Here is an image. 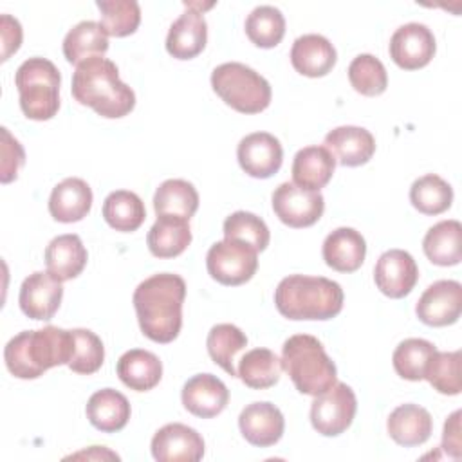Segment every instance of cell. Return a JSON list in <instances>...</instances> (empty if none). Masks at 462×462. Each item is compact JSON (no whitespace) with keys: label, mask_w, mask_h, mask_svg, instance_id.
Wrapping results in <instances>:
<instances>
[{"label":"cell","mask_w":462,"mask_h":462,"mask_svg":"<svg viewBox=\"0 0 462 462\" xmlns=\"http://www.w3.org/2000/svg\"><path fill=\"white\" fill-rule=\"evenodd\" d=\"M186 283L179 274L159 273L137 285L134 307L143 334L155 343H171L182 327Z\"/></svg>","instance_id":"6da1fadb"},{"label":"cell","mask_w":462,"mask_h":462,"mask_svg":"<svg viewBox=\"0 0 462 462\" xmlns=\"http://www.w3.org/2000/svg\"><path fill=\"white\" fill-rule=\"evenodd\" d=\"M72 356V330L52 325L40 330H23L11 337L4 348L5 366L18 379H36L52 366L69 365Z\"/></svg>","instance_id":"7a4b0ae2"},{"label":"cell","mask_w":462,"mask_h":462,"mask_svg":"<svg viewBox=\"0 0 462 462\" xmlns=\"http://www.w3.org/2000/svg\"><path fill=\"white\" fill-rule=\"evenodd\" d=\"M70 90L79 105L90 106L106 119L125 117L135 106L134 90L119 79L116 63L103 56L90 58L76 67Z\"/></svg>","instance_id":"3957f363"},{"label":"cell","mask_w":462,"mask_h":462,"mask_svg":"<svg viewBox=\"0 0 462 462\" xmlns=\"http://www.w3.org/2000/svg\"><path fill=\"white\" fill-rule=\"evenodd\" d=\"M274 305L283 318L332 319L343 309V289L337 282L325 276L291 274L274 291Z\"/></svg>","instance_id":"277c9868"},{"label":"cell","mask_w":462,"mask_h":462,"mask_svg":"<svg viewBox=\"0 0 462 462\" xmlns=\"http://www.w3.org/2000/svg\"><path fill=\"white\" fill-rule=\"evenodd\" d=\"M282 365L300 393L319 395L337 381L334 361L321 341L309 334H294L282 346Z\"/></svg>","instance_id":"5b68a950"},{"label":"cell","mask_w":462,"mask_h":462,"mask_svg":"<svg viewBox=\"0 0 462 462\" xmlns=\"http://www.w3.org/2000/svg\"><path fill=\"white\" fill-rule=\"evenodd\" d=\"M61 76L56 65L45 58L25 60L14 74L20 94V108L34 121L52 119L60 108Z\"/></svg>","instance_id":"8992f818"},{"label":"cell","mask_w":462,"mask_h":462,"mask_svg":"<svg viewBox=\"0 0 462 462\" xmlns=\"http://www.w3.org/2000/svg\"><path fill=\"white\" fill-rule=\"evenodd\" d=\"M211 87L227 106L240 114L263 112L273 96L269 81L254 69L238 61L218 65L211 72Z\"/></svg>","instance_id":"52a82bcc"},{"label":"cell","mask_w":462,"mask_h":462,"mask_svg":"<svg viewBox=\"0 0 462 462\" xmlns=\"http://www.w3.org/2000/svg\"><path fill=\"white\" fill-rule=\"evenodd\" d=\"M206 267L213 280L222 285H242L258 269V251L238 240L215 242L206 254Z\"/></svg>","instance_id":"ba28073f"},{"label":"cell","mask_w":462,"mask_h":462,"mask_svg":"<svg viewBox=\"0 0 462 462\" xmlns=\"http://www.w3.org/2000/svg\"><path fill=\"white\" fill-rule=\"evenodd\" d=\"M357 410V401L354 390L337 383L327 392L316 395L310 404V424L312 428L325 437H337L346 428H350Z\"/></svg>","instance_id":"9c48e42d"},{"label":"cell","mask_w":462,"mask_h":462,"mask_svg":"<svg viewBox=\"0 0 462 462\" xmlns=\"http://www.w3.org/2000/svg\"><path fill=\"white\" fill-rule=\"evenodd\" d=\"M274 215L289 227H309L325 211V199L319 191H310L294 182H282L273 191Z\"/></svg>","instance_id":"30bf717a"},{"label":"cell","mask_w":462,"mask_h":462,"mask_svg":"<svg viewBox=\"0 0 462 462\" xmlns=\"http://www.w3.org/2000/svg\"><path fill=\"white\" fill-rule=\"evenodd\" d=\"M437 43L433 32L428 25L419 22L401 25L390 38V58L404 70L426 67L431 61Z\"/></svg>","instance_id":"8fae6325"},{"label":"cell","mask_w":462,"mask_h":462,"mask_svg":"<svg viewBox=\"0 0 462 462\" xmlns=\"http://www.w3.org/2000/svg\"><path fill=\"white\" fill-rule=\"evenodd\" d=\"M415 312L424 325H453L462 312V285L455 280H439L431 283L419 298Z\"/></svg>","instance_id":"7c38bea8"},{"label":"cell","mask_w":462,"mask_h":462,"mask_svg":"<svg viewBox=\"0 0 462 462\" xmlns=\"http://www.w3.org/2000/svg\"><path fill=\"white\" fill-rule=\"evenodd\" d=\"M377 289L393 300L404 298L411 292L419 280V267L413 256L402 249L384 251L374 269Z\"/></svg>","instance_id":"4fadbf2b"},{"label":"cell","mask_w":462,"mask_h":462,"mask_svg":"<svg viewBox=\"0 0 462 462\" xmlns=\"http://www.w3.org/2000/svg\"><path fill=\"white\" fill-rule=\"evenodd\" d=\"M63 298V285L51 273L36 271L20 287L18 303L22 312L38 321H49L58 312Z\"/></svg>","instance_id":"5bb4252c"},{"label":"cell","mask_w":462,"mask_h":462,"mask_svg":"<svg viewBox=\"0 0 462 462\" xmlns=\"http://www.w3.org/2000/svg\"><path fill=\"white\" fill-rule=\"evenodd\" d=\"M152 455L159 462H197L204 457V439L197 430L171 422L155 431Z\"/></svg>","instance_id":"9a60e30c"},{"label":"cell","mask_w":462,"mask_h":462,"mask_svg":"<svg viewBox=\"0 0 462 462\" xmlns=\"http://www.w3.org/2000/svg\"><path fill=\"white\" fill-rule=\"evenodd\" d=\"M236 159L247 175L254 179H269L282 168L283 150L273 134L254 132L238 143Z\"/></svg>","instance_id":"2e32d148"},{"label":"cell","mask_w":462,"mask_h":462,"mask_svg":"<svg viewBox=\"0 0 462 462\" xmlns=\"http://www.w3.org/2000/svg\"><path fill=\"white\" fill-rule=\"evenodd\" d=\"M180 399L191 415L211 419L226 410L229 402V390L217 375L197 374L182 386Z\"/></svg>","instance_id":"e0dca14e"},{"label":"cell","mask_w":462,"mask_h":462,"mask_svg":"<svg viewBox=\"0 0 462 462\" xmlns=\"http://www.w3.org/2000/svg\"><path fill=\"white\" fill-rule=\"evenodd\" d=\"M238 428L244 439L258 448L274 446L285 430V420L274 404L262 401L247 404L238 417Z\"/></svg>","instance_id":"ac0fdd59"},{"label":"cell","mask_w":462,"mask_h":462,"mask_svg":"<svg viewBox=\"0 0 462 462\" xmlns=\"http://www.w3.org/2000/svg\"><path fill=\"white\" fill-rule=\"evenodd\" d=\"M323 146L334 155L341 166L366 164L375 152L374 135L363 126H337L325 135Z\"/></svg>","instance_id":"d6986e66"},{"label":"cell","mask_w":462,"mask_h":462,"mask_svg":"<svg viewBox=\"0 0 462 462\" xmlns=\"http://www.w3.org/2000/svg\"><path fill=\"white\" fill-rule=\"evenodd\" d=\"M186 11L171 23L166 36V51L177 60L199 56L208 42V23L200 11L186 4Z\"/></svg>","instance_id":"ffe728a7"},{"label":"cell","mask_w":462,"mask_h":462,"mask_svg":"<svg viewBox=\"0 0 462 462\" xmlns=\"http://www.w3.org/2000/svg\"><path fill=\"white\" fill-rule=\"evenodd\" d=\"M92 208V189L78 177H67L54 186L49 197V213L54 220L72 224L83 220Z\"/></svg>","instance_id":"44dd1931"},{"label":"cell","mask_w":462,"mask_h":462,"mask_svg":"<svg viewBox=\"0 0 462 462\" xmlns=\"http://www.w3.org/2000/svg\"><path fill=\"white\" fill-rule=\"evenodd\" d=\"M336 60L334 45L321 34H303L294 40L291 49L294 70L307 78L327 76L336 65Z\"/></svg>","instance_id":"7402d4cb"},{"label":"cell","mask_w":462,"mask_h":462,"mask_svg":"<svg viewBox=\"0 0 462 462\" xmlns=\"http://www.w3.org/2000/svg\"><path fill=\"white\" fill-rule=\"evenodd\" d=\"M323 260L337 273L357 271L366 256L363 235L352 227H337L327 235L321 249Z\"/></svg>","instance_id":"603a6c76"},{"label":"cell","mask_w":462,"mask_h":462,"mask_svg":"<svg viewBox=\"0 0 462 462\" xmlns=\"http://www.w3.org/2000/svg\"><path fill=\"white\" fill-rule=\"evenodd\" d=\"M388 435L404 448L424 444L433 431V419L430 411L419 404L397 406L386 420Z\"/></svg>","instance_id":"cb8c5ba5"},{"label":"cell","mask_w":462,"mask_h":462,"mask_svg":"<svg viewBox=\"0 0 462 462\" xmlns=\"http://www.w3.org/2000/svg\"><path fill=\"white\" fill-rule=\"evenodd\" d=\"M88 260L81 238L74 233L60 235L45 247V265L56 280L67 282L81 274Z\"/></svg>","instance_id":"d4e9b609"},{"label":"cell","mask_w":462,"mask_h":462,"mask_svg":"<svg viewBox=\"0 0 462 462\" xmlns=\"http://www.w3.org/2000/svg\"><path fill=\"white\" fill-rule=\"evenodd\" d=\"M336 170V159L325 146H305L292 161V182L300 188L319 191L328 184Z\"/></svg>","instance_id":"484cf974"},{"label":"cell","mask_w":462,"mask_h":462,"mask_svg":"<svg viewBox=\"0 0 462 462\" xmlns=\"http://www.w3.org/2000/svg\"><path fill=\"white\" fill-rule=\"evenodd\" d=\"M85 411L88 422L96 430L116 433L126 426L132 410L128 399L121 392L114 388H103L90 395Z\"/></svg>","instance_id":"4316f807"},{"label":"cell","mask_w":462,"mask_h":462,"mask_svg":"<svg viewBox=\"0 0 462 462\" xmlns=\"http://www.w3.org/2000/svg\"><path fill=\"white\" fill-rule=\"evenodd\" d=\"M117 375L125 386L135 392H148L155 388L162 377L161 359L143 348L125 352L117 361Z\"/></svg>","instance_id":"83f0119b"},{"label":"cell","mask_w":462,"mask_h":462,"mask_svg":"<svg viewBox=\"0 0 462 462\" xmlns=\"http://www.w3.org/2000/svg\"><path fill=\"white\" fill-rule=\"evenodd\" d=\"M108 51V34L94 20L76 23L63 38V56L69 63L79 65L90 58L103 56Z\"/></svg>","instance_id":"f1b7e54d"},{"label":"cell","mask_w":462,"mask_h":462,"mask_svg":"<svg viewBox=\"0 0 462 462\" xmlns=\"http://www.w3.org/2000/svg\"><path fill=\"white\" fill-rule=\"evenodd\" d=\"M428 260L435 265H457L462 260V224L458 220H442L428 229L422 240Z\"/></svg>","instance_id":"f546056e"},{"label":"cell","mask_w":462,"mask_h":462,"mask_svg":"<svg viewBox=\"0 0 462 462\" xmlns=\"http://www.w3.org/2000/svg\"><path fill=\"white\" fill-rule=\"evenodd\" d=\"M191 242L189 220L177 217H157L155 224L150 227L146 244L153 256L173 258L186 251Z\"/></svg>","instance_id":"4dcf8cb0"},{"label":"cell","mask_w":462,"mask_h":462,"mask_svg":"<svg viewBox=\"0 0 462 462\" xmlns=\"http://www.w3.org/2000/svg\"><path fill=\"white\" fill-rule=\"evenodd\" d=\"M199 208V193L195 186L182 179L164 180L153 195V209L157 217H177L189 220Z\"/></svg>","instance_id":"1f68e13d"},{"label":"cell","mask_w":462,"mask_h":462,"mask_svg":"<svg viewBox=\"0 0 462 462\" xmlns=\"http://www.w3.org/2000/svg\"><path fill=\"white\" fill-rule=\"evenodd\" d=\"M282 359L269 348H253L238 361L236 375L253 390H265L280 381Z\"/></svg>","instance_id":"d6a6232c"},{"label":"cell","mask_w":462,"mask_h":462,"mask_svg":"<svg viewBox=\"0 0 462 462\" xmlns=\"http://www.w3.org/2000/svg\"><path fill=\"white\" fill-rule=\"evenodd\" d=\"M103 218L116 231L132 233L143 226L146 218V209L137 193L128 189H117L105 199Z\"/></svg>","instance_id":"836d02e7"},{"label":"cell","mask_w":462,"mask_h":462,"mask_svg":"<svg viewBox=\"0 0 462 462\" xmlns=\"http://www.w3.org/2000/svg\"><path fill=\"white\" fill-rule=\"evenodd\" d=\"M410 202L422 215H440L453 202V188L442 177L428 173L411 184Z\"/></svg>","instance_id":"e575fe53"},{"label":"cell","mask_w":462,"mask_h":462,"mask_svg":"<svg viewBox=\"0 0 462 462\" xmlns=\"http://www.w3.org/2000/svg\"><path fill=\"white\" fill-rule=\"evenodd\" d=\"M209 357L229 375H236L235 356L247 346L245 334L231 323H218L211 327L206 339Z\"/></svg>","instance_id":"d590c367"},{"label":"cell","mask_w":462,"mask_h":462,"mask_svg":"<svg viewBox=\"0 0 462 462\" xmlns=\"http://www.w3.org/2000/svg\"><path fill=\"white\" fill-rule=\"evenodd\" d=\"M435 352L437 348L433 343L420 337H408L393 350L392 363L399 377L406 381H422L426 366Z\"/></svg>","instance_id":"8d00e7d4"},{"label":"cell","mask_w":462,"mask_h":462,"mask_svg":"<svg viewBox=\"0 0 462 462\" xmlns=\"http://www.w3.org/2000/svg\"><path fill=\"white\" fill-rule=\"evenodd\" d=\"M247 38L262 49L276 47L285 34V18L274 5H258L245 18Z\"/></svg>","instance_id":"74e56055"},{"label":"cell","mask_w":462,"mask_h":462,"mask_svg":"<svg viewBox=\"0 0 462 462\" xmlns=\"http://www.w3.org/2000/svg\"><path fill=\"white\" fill-rule=\"evenodd\" d=\"M101 25L108 36L125 38L134 34L141 23V7L135 0H97Z\"/></svg>","instance_id":"f35d334b"},{"label":"cell","mask_w":462,"mask_h":462,"mask_svg":"<svg viewBox=\"0 0 462 462\" xmlns=\"http://www.w3.org/2000/svg\"><path fill=\"white\" fill-rule=\"evenodd\" d=\"M348 81L356 92L374 97L386 90L388 74L375 56L359 54L348 65Z\"/></svg>","instance_id":"ab89813d"},{"label":"cell","mask_w":462,"mask_h":462,"mask_svg":"<svg viewBox=\"0 0 462 462\" xmlns=\"http://www.w3.org/2000/svg\"><path fill=\"white\" fill-rule=\"evenodd\" d=\"M424 379L444 395H458L462 390L460 381V350L435 352L426 366Z\"/></svg>","instance_id":"60d3db41"},{"label":"cell","mask_w":462,"mask_h":462,"mask_svg":"<svg viewBox=\"0 0 462 462\" xmlns=\"http://www.w3.org/2000/svg\"><path fill=\"white\" fill-rule=\"evenodd\" d=\"M224 238L244 242L254 251H263L269 245L271 233L267 224L254 213L235 211L224 220Z\"/></svg>","instance_id":"b9f144b4"},{"label":"cell","mask_w":462,"mask_h":462,"mask_svg":"<svg viewBox=\"0 0 462 462\" xmlns=\"http://www.w3.org/2000/svg\"><path fill=\"white\" fill-rule=\"evenodd\" d=\"M74 356L69 361V368L76 374L90 375L97 372L105 361L103 341L88 328H72Z\"/></svg>","instance_id":"7bdbcfd3"},{"label":"cell","mask_w":462,"mask_h":462,"mask_svg":"<svg viewBox=\"0 0 462 462\" xmlns=\"http://www.w3.org/2000/svg\"><path fill=\"white\" fill-rule=\"evenodd\" d=\"M25 162V152L22 144L9 134L5 126H2V173L0 180L4 184L14 180L18 177V170Z\"/></svg>","instance_id":"ee69618b"},{"label":"cell","mask_w":462,"mask_h":462,"mask_svg":"<svg viewBox=\"0 0 462 462\" xmlns=\"http://www.w3.org/2000/svg\"><path fill=\"white\" fill-rule=\"evenodd\" d=\"M0 34H2V61L9 60L22 45V25L11 14L0 16Z\"/></svg>","instance_id":"f6af8a7d"},{"label":"cell","mask_w":462,"mask_h":462,"mask_svg":"<svg viewBox=\"0 0 462 462\" xmlns=\"http://www.w3.org/2000/svg\"><path fill=\"white\" fill-rule=\"evenodd\" d=\"M460 415H462L460 410H457L444 422L442 448L453 458H460V449H462V442H460Z\"/></svg>","instance_id":"bcb514c9"},{"label":"cell","mask_w":462,"mask_h":462,"mask_svg":"<svg viewBox=\"0 0 462 462\" xmlns=\"http://www.w3.org/2000/svg\"><path fill=\"white\" fill-rule=\"evenodd\" d=\"M94 458V460H103V458H114V460H119V455L108 451L105 446H90V449L87 451H79V453H74L70 455V458Z\"/></svg>","instance_id":"7dc6e473"}]
</instances>
